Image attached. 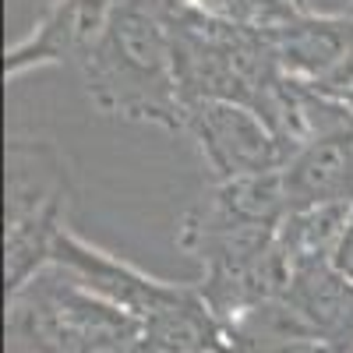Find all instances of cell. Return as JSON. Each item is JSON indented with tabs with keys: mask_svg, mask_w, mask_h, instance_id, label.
<instances>
[{
	"mask_svg": "<svg viewBox=\"0 0 353 353\" xmlns=\"http://www.w3.org/2000/svg\"><path fill=\"white\" fill-rule=\"evenodd\" d=\"M230 353H346L339 346H329L321 339H279V343H265V346H244V350H230Z\"/></svg>",
	"mask_w": 353,
	"mask_h": 353,
	"instance_id": "8fae6325",
	"label": "cell"
},
{
	"mask_svg": "<svg viewBox=\"0 0 353 353\" xmlns=\"http://www.w3.org/2000/svg\"><path fill=\"white\" fill-rule=\"evenodd\" d=\"M350 212H353V201H336V205H314V209L286 216L279 226V248L290 261V269L301 261H332L346 233Z\"/></svg>",
	"mask_w": 353,
	"mask_h": 353,
	"instance_id": "9c48e42d",
	"label": "cell"
},
{
	"mask_svg": "<svg viewBox=\"0 0 353 353\" xmlns=\"http://www.w3.org/2000/svg\"><path fill=\"white\" fill-rule=\"evenodd\" d=\"M170 25L176 53V85H181L184 106L198 99H226L251 106L265 124H272L286 74L276 64L269 32L216 21L209 14L173 4Z\"/></svg>",
	"mask_w": 353,
	"mask_h": 353,
	"instance_id": "277c9868",
	"label": "cell"
},
{
	"mask_svg": "<svg viewBox=\"0 0 353 353\" xmlns=\"http://www.w3.org/2000/svg\"><path fill=\"white\" fill-rule=\"evenodd\" d=\"M74 71L99 113L166 131L184 128L166 0H117L106 28Z\"/></svg>",
	"mask_w": 353,
	"mask_h": 353,
	"instance_id": "6da1fadb",
	"label": "cell"
},
{
	"mask_svg": "<svg viewBox=\"0 0 353 353\" xmlns=\"http://www.w3.org/2000/svg\"><path fill=\"white\" fill-rule=\"evenodd\" d=\"M209 170L212 184L272 173L290 163V149L251 106L226 99H198L184 106L181 128Z\"/></svg>",
	"mask_w": 353,
	"mask_h": 353,
	"instance_id": "8992f818",
	"label": "cell"
},
{
	"mask_svg": "<svg viewBox=\"0 0 353 353\" xmlns=\"http://www.w3.org/2000/svg\"><path fill=\"white\" fill-rule=\"evenodd\" d=\"M8 353H166L131 314L46 265L8 293Z\"/></svg>",
	"mask_w": 353,
	"mask_h": 353,
	"instance_id": "3957f363",
	"label": "cell"
},
{
	"mask_svg": "<svg viewBox=\"0 0 353 353\" xmlns=\"http://www.w3.org/2000/svg\"><path fill=\"white\" fill-rule=\"evenodd\" d=\"M113 8L117 0H50L39 21L4 50V78L14 81L50 64L78 68L106 28Z\"/></svg>",
	"mask_w": 353,
	"mask_h": 353,
	"instance_id": "52a82bcc",
	"label": "cell"
},
{
	"mask_svg": "<svg viewBox=\"0 0 353 353\" xmlns=\"http://www.w3.org/2000/svg\"><path fill=\"white\" fill-rule=\"evenodd\" d=\"M332 265L346 279H353V212H350V223H346V233H343V241H339V251H336Z\"/></svg>",
	"mask_w": 353,
	"mask_h": 353,
	"instance_id": "7c38bea8",
	"label": "cell"
},
{
	"mask_svg": "<svg viewBox=\"0 0 353 353\" xmlns=\"http://www.w3.org/2000/svg\"><path fill=\"white\" fill-rule=\"evenodd\" d=\"M53 265H61L85 290L131 314L166 353H226L230 332L205 304L198 283H170L134 269L68 226L53 244Z\"/></svg>",
	"mask_w": 353,
	"mask_h": 353,
	"instance_id": "7a4b0ae2",
	"label": "cell"
},
{
	"mask_svg": "<svg viewBox=\"0 0 353 353\" xmlns=\"http://www.w3.org/2000/svg\"><path fill=\"white\" fill-rule=\"evenodd\" d=\"M283 304L307 336L353 353V279H346L332 261L293 265Z\"/></svg>",
	"mask_w": 353,
	"mask_h": 353,
	"instance_id": "ba28073f",
	"label": "cell"
},
{
	"mask_svg": "<svg viewBox=\"0 0 353 353\" xmlns=\"http://www.w3.org/2000/svg\"><path fill=\"white\" fill-rule=\"evenodd\" d=\"M71 166L57 141L14 134L4 145V290L14 293L53 261L71 216Z\"/></svg>",
	"mask_w": 353,
	"mask_h": 353,
	"instance_id": "5b68a950",
	"label": "cell"
},
{
	"mask_svg": "<svg viewBox=\"0 0 353 353\" xmlns=\"http://www.w3.org/2000/svg\"><path fill=\"white\" fill-rule=\"evenodd\" d=\"M170 4L209 14L216 21L254 28V32H276V28L297 21L301 14L311 11L307 0H170Z\"/></svg>",
	"mask_w": 353,
	"mask_h": 353,
	"instance_id": "30bf717a",
	"label": "cell"
}]
</instances>
